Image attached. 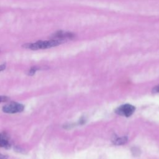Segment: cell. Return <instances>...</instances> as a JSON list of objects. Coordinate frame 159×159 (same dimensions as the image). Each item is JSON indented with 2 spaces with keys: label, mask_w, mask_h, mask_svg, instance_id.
I'll return each instance as SVG.
<instances>
[{
  "label": "cell",
  "mask_w": 159,
  "mask_h": 159,
  "mask_svg": "<svg viewBox=\"0 0 159 159\" xmlns=\"http://www.w3.org/2000/svg\"><path fill=\"white\" fill-rule=\"evenodd\" d=\"M127 137H117L114 140H113V143L115 145H122L127 142Z\"/></svg>",
  "instance_id": "obj_6"
},
{
  "label": "cell",
  "mask_w": 159,
  "mask_h": 159,
  "mask_svg": "<svg viewBox=\"0 0 159 159\" xmlns=\"http://www.w3.org/2000/svg\"><path fill=\"white\" fill-rule=\"evenodd\" d=\"M7 156L0 154V159H7Z\"/></svg>",
  "instance_id": "obj_11"
},
{
  "label": "cell",
  "mask_w": 159,
  "mask_h": 159,
  "mask_svg": "<svg viewBox=\"0 0 159 159\" xmlns=\"http://www.w3.org/2000/svg\"><path fill=\"white\" fill-rule=\"evenodd\" d=\"M24 109V105L16 102H11L7 103L2 107V111L7 114H16L18 112H21Z\"/></svg>",
  "instance_id": "obj_2"
},
{
  "label": "cell",
  "mask_w": 159,
  "mask_h": 159,
  "mask_svg": "<svg viewBox=\"0 0 159 159\" xmlns=\"http://www.w3.org/2000/svg\"><path fill=\"white\" fill-rule=\"evenodd\" d=\"M135 107L129 104H123L115 109V112L120 116L129 117L135 111Z\"/></svg>",
  "instance_id": "obj_3"
},
{
  "label": "cell",
  "mask_w": 159,
  "mask_h": 159,
  "mask_svg": "<svg viewBox=\"0 0 159 159\" xmlns=\"http://www.w3.org/2000/svg\"><path fill=\"white\" fill-rule=\"evenodd\" d=\"M5 68H6V65L5 64L0 65V71L4 70Z\"/></svg>",
  "instance_id": "obj_10"
},
{
  "label": "cell",
  "mask_w": 159,
  "mask_h": 159,
  "mask_svg": "<svg viewBox=\"0 0 159 159\" xmlns=\"http://www.w3.org/2000/svg\"><path fill=\"white\" fill-rule=\"evenodd\" d=\"M11 143L8 137L4 134H0V147L5 148H9L11 147Z\"/></svg>",
  "instance_id": "obj_5"
},
{
  "label": "cell",
  "mask_w": 159,
  "mask_h": 159,
  "mask_svg": "<svg viewBox=\"0 0 159 159\" xmlns=\"http://www.w3.org/2000/svg\"><path fill=\"white\" fill-rule=\"evenodd\" d=\"M9 100V98L7 96H0V103L3 102H6Z\"/></svg>",
  "instance_id": "obj_8"
},
{
  "label": "cell",
  "mask_w": 159,
  "mask_h": 159,
  "mask_svg": "<svg viewBox=\"0 0 159 159\" xmlns=\"http://www.w3.org/2000/svg\"><path fill=\"white\" fill-rule=\"evenodd\" d=\"M152 93H159V84L155 86L152 89Z\"/></svg>",
  "instance_id": "obj_9"
},
{
  "label": "cell",
  "mask_w": 159,
  "mask_h": 159,
  "mask_svg": "<svg viewBox=\"0 0 159 159\" xmlns=\"http://www.w3.org/2000/svg\"><path fill=\"white\" fill-rule=\"evenodd\" d=\"M75 35L71 32H66L62 30H59L52 35V39H71L75 37Z\"/></svg>",
  "instance_id": "obj_4"
},
{
  "label": "cell",
  "mask_w": 159,
  "mask_h": 159,
  "mask_svg": "<svg viewBox=\"0 0 159 159\" xmlns=\"http://www.w3.org/2000/svg\"><path fill=\"white\" fill-rule=\"evenodd\" d=\"M65 40L62 39H50L49 40H39L35 43H28L22 45V47L32 50L39 49H45L58 46L65 42Z\"/></svg>",
  "instance_id": "obj_1"
},
{
  "label": "cell",
  "mask_w": 159,
  "mask_h": 159,
  "mask_svg": "<svg viewBox=\"0 0 159 159\" xmlns=\"http://www.w3.org/2000/svg\"><path fill=\"white\" fill-rule=\"evenodd\" d=\"M39 69V67H37V66H33V67H32L30 69V70H29V75H30V76H32V75H34V74H35V73L36 72V71L37 70H38Z\"/></svg>",
  "instance_id": "obj_7"
}]
</instances>
